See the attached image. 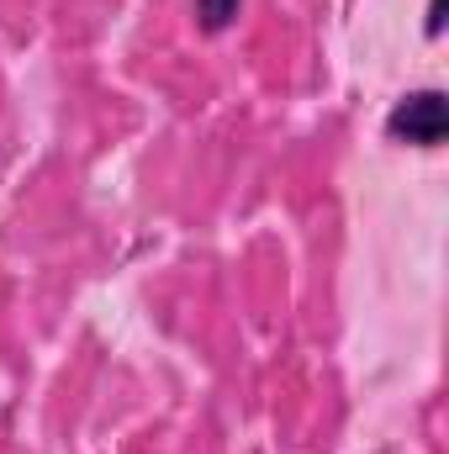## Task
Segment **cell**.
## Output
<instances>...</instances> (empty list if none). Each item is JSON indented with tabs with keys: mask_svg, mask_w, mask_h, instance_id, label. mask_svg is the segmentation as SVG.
<instances>
[{
	"mask_svg": "<svg viewBox=\"0 0 449 454\" xmlns=\"http://www.w3.org/2000/svg\"><path fill=\"white\" fill-rule=\"evenodd\" d=\"M445 127H449L445 90H413V96H402L391 106V116H386V137L391 143H407V148H439L445 143Z\"/></svg>",
	"mask_w": 449,
	"mask_h": 454,
	"instance_id": "obj_1",
	"label": "cell"
},
{
	"mask_svg": "<svg viewBox=\"0 0 449 454\" xmlns=\"http://www.w3.org/2000/svg\"><path fill=\"white\" fill-rule=\"evenodd\" d=\"M238 5H243V0H196V21H201V32H227L232 16H238Z\"/></svg>",
	"mask_w": 449,
	"mask_h": 454,
	"instance_id": "obj_2",
	"label": "cell"
},
{
	"mask_svg": "<svg viewBox=\"0 0 449 454\" xmlns=\"http://www.w3.org/2000/svg\"><path fill=\"white\" fill-rule=\"evenodd\" d=\"M429 37H439L445 32V0H429V27H423Z\"/></svg>",
	"mask_w": 449,
	"mask_h": 454,
	"instance_id": "obj_3",
	"label": "cell"
}]
</instances>
